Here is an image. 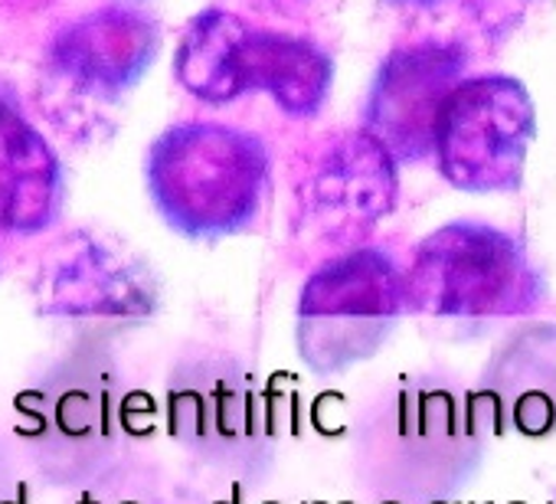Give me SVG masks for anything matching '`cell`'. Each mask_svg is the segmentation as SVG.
I'll use <instances>...</instances> for the list:
<instances>
[{
  "mask_svg": "<svg viewBox=\"0 0 556 504\" xmlns=\"http://www.w3.org/2000/svg\"><path fill=\"white\" fill-rule=\"evenodd\" d=\"M271 187L268 144L236 125L180 122L148 154V190L170 229L193 239L245 232Z\"/></svg>",
  "mask_w": 556,
  "mask_h": 504,
  "instance_id": "obj_1",
  "label": "cell"
},
{
  "mask_svg": "<svg viewBox=\"0 0 556 504\" xmlns=\"http://www.w3.org/2000/svg\"><path fill=\"white\" fill-rule=\"evenodd\" d=\"M174 76L206 105L265 92L286 115L312 118L328 102L334 63L315 40L255 27L232 11L210 8L187 24Z\"/></svg>",
  "mask_w": 556,
  "mask_h": 504,
  "instance_id": "obj_2",
  "label": "cell"
},
{
  "mask_svg": "<svg viewBox=\"0 0 556 504\" xmlns=\"http://www.w3.org/2000/svg\"><path fill=\"white\" fill-rule=\"evenodd\" d=\"M543 302V276L527 245L501 226L455 219L429 232L406 269V308L448 322L530 315Z\"/></svg>",
  "mask_w": 556,
  "mask_h": 504,
  "instance_id": "obj_3",
  "label": "cell"
},
{
  "mask_svg": "<svg viewBox=\"0 0 556 504\" xmlns=\"http://www.w3.org/2000/svg\"><path fill=\"white\" fill-rule=\"evenodd\" d=\"M396 158L367 131L331 135L308 154L292 193V239L321 263L367 245L400 197Z\"/></svg>",
  "mask_w": 556,
  "mask_h": 504,
  "instance_id": "obj_4",
  "label": "cell"
},
{
  "mask_svg": "<svg viewBox=\"0 0 556 504\" xmlns=\"http://www.w3.org/2000/svg\"><path fill=\"white\" fill-rule=\"evenodd\" d=\"M406 308V273L387 249L361 245L325 260L299 295V351L334 374L377 354Z\"/></svg>",
  "mask_w": 556,
  "mask_h": 504,
  "instance_id": "obj_5",
  "label": "cell"
},
{
  "mask_svg": "<svg viewBox=\"0 0 556 504\" xmlns=\"http://www.w3.org/2000/svg\"><path fill=\"white\" fill-rule=\"evenodd\" d=\"M536 131V109L514 76L488 73L462 79L448 96L439 131V174L465 193H510L523 184Z\"/></svg>",
  "mask_w": 556,
  "mask_h": 504,
  "instance_id": "obj_6",
  "label": "cell"
},
{
  "mask_svg": "<svg viewBox=\"0 0 556 504\" xmlns=\"http://www.w3.org/2000/svg\"><path fill=\"white\" fill-rule=\"evenodd\" d=\"M465 53L452 43H413L380 66L364 128L396 158L419 161L435 151L442 109L462 83Z\"/></svg>",
  "mask_w": 556,
  "mask_h": 504,
  "instance_id": "obj_7",
  "label": "cell"
},
{
  "mask_svg": "<svg viewBox=\"0 0 556 504\" xmlns=\"http://www.w3.org/2000/svg\"><path fill=\"white\" fill-rule=\"evenodd\" d=\"M161 50V27L138 11L105 8L70 24L56 47V66L86 89L118 96L135 86Z\"/></svg>",
  "mask_w": 556,
  "mask_h": 504,
  "instance_id": "obj_8",
  "label": "cell"
},
{
  "mask_svg": "<svg viewBox=\"0 0 556 504\" xmlns=\"http://www.w3.org/2000/svg\"><path fill=\"white\" fill-rule=\"evenodd\" d=\"M63 203V171L50 141L11 105H0V229L43 232Z\"/></svg>",
  "mask_w": 556,
  "mask_h": 504,
  "instance_id": "obj_9",
  "label": "cell"
},
{
  "mask_svg": "<svg viewBox=\"0 0 556 504\" xmlns=\"http://www.w3.org/2000/svg\"><path fill=\"white\" fill-rule=\"evenodd\" d=\"M255 14H268V17H295L302 11L305 0H239Z\"/></svg>",
  "mask_w": 556,
  "mask_h": 504,
  "instance_id": "obj_10",
  "label": "cell"
},
{
  "mask_svg": "<svg viewBox=\"0 0 556 504\" xmlns=\"http://www.w3.org/2000/svg\"><path fill=\"white\" fill-rule=\"evenodd\" d=\"M390 4H396V8H432V4H439V0H390Z\"/></svg>",
  "mask_w": 556,
  "mask_h": 504,
  "instance_id": "obj_11",
  "label": "cell"
}]
</instances>
